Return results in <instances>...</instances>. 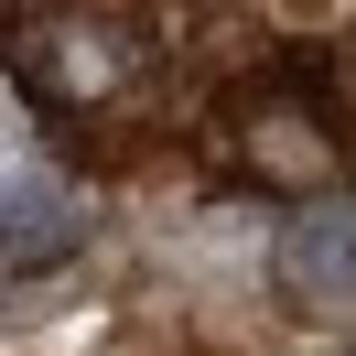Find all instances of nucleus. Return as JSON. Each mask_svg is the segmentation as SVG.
I'll list each match as a JSON object with an SVG mask.
<instances>
[{"instance_id":"1","label":"nucleus","mask_w":356,"mask_h":356,"mask_svg":"<svg viewBox=\"0 0 356 356\" xmlns=\"http://www.w3.org/2000/svg\"><path fill=\"white\" fill-rule=\"evenodd\" d=\"M76 248H87V205L44 162H11L0 173V281H33V270L76 259Z\"/></svg>"},{"instance_id":"2","label":"nucleus","mask_w":356,"mask_h":356,"mask_svg":"<svg viewBox=\"0 0 356 356\" xmlns=\"http://www.w3.org/2000/svg\"><path fill=\"white\" fill-rule=\"evenodd\" d=\"M270 281H281L302 313H346V302H356V205H313V216H291L281 248H270Z\"/></svg>"},{"instance_id":"3","label":"nucleus","mask_w":356,"mask_h":356,"mask_svg":"<svg viewBox=\"0 0 356 356\" xmlns=\"http://www.w3.org/2000/svg\"><path fill=\"white\" fill-rule=\"evenodd\" d=\"M119 65H130V44H119L108 22H44L22 44V87L33 97H97Z\"/></svg>"}]
</instances>
